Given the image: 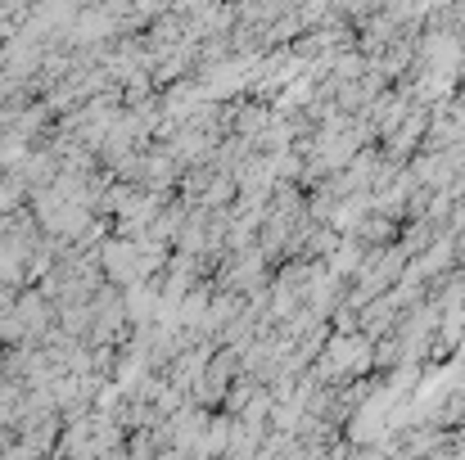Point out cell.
I'll return each mask as SVG.
<instances>
[{
	"label": "cell",
	"instance_id": "obj_1",
	"mask_svg": "<svg viewBox=\"0 0 465 460\" xmlns=\"http://www.w3.org/2000/svg\"><path fill=\"white\" fill-rule=\"evenodd\" d=\"M371 352H375V338L366 329H339L330 343H325V357H321V375L325 379H348L357 370L371 366Z\"/></svg>",
	"mask_w": 465,
	"mask_h": 460
}]
</instances>
